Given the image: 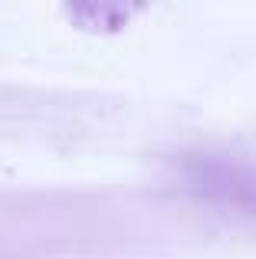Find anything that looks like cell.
<instances>
[{
  "label": "cell",
  "instance_id": "cell-1",
  "mask_svg": "<svg viewBox=\"0 0 256 259\" xmlns=\"http://www.w3.org/2000/svg\"><path fill=\"white\" fill-rule=\"evenodd\" d=\"M181 181L204 200L256 213V167L224 154H191L181 164Z\"/></svg>",
  "mask_w": 256,
  "mask_h": 259
}]
</instances>
